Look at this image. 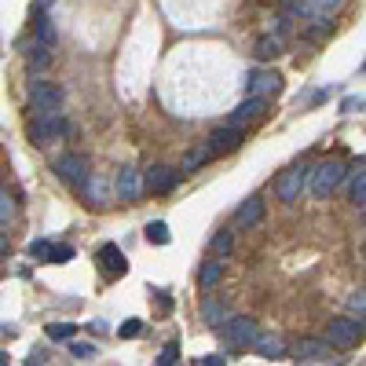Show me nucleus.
<instances>
[{
  "mask_svg": "<svg viewBox=\"0 0 366 366\" xmlns=\"http://www.w3.org/2000/svg\"><path fill=\"white\" fill-rule=\"evenodd\" d=\"M234 220H238V227H256L260 220H264V198H260V194H250V198L238 205Z\"/></svg>",
  "mask_w": 366,
  "mask_h": 366,
  "instance_id": "nucleus-14",
  "label": "nucleus"
},
{
  "mask_svg": "<svg viewBox=\"0 0 366 366\" xmlns=\"http://www.w3.org/2000/svg\"><path fill=\"white\" fill-rule=\"evenodd\" d=\"M176 180H180V173H176V168H168V165H150L147 176H143V183H147L150 191H162V194L173 191Z\"/></svg>",
  "mask_w": 366,
  "mask_h": 366,
  "instance_id": "nucleus-13",
  "label": "nucleus"
},
{
  "mask_svg": "<svg viewBox=\"0 0 366 366\" xmlns=\"http://www.w3.org/2000/svg\"><path fill=\"white\" fill-rule=\"evenodd\" d=\"M363 304H366V300H363V290L351 293V311H359V315H363Z\"/></svg>",
  "mask_w": 366,
  "mask_h": 366,
  "instance_id": "nucleus-36",
  "label": "nucleus"
},
{
  "mask_svg": "<svg viewBox=\"0 0 366 366\" xmlns=\"http://www.w3.org/2000/svg\"><path fill=\"white\" fill-rule=\"evenodd\" d=\"M341 110H345V114H356V110H363V99H345V103H341Z\"/></svg>",
  "mask_w": 366,
  "mask_h": 366,
  "instance_id": "nucleus-35",
  "label": "nucleus"
},
{
  "mask_svg": "<svg viewBox=\"0 0 366 366\" xmlns=\"http://www.w3.org/2000/svg\"><path fill=\"white\" fill-rule=\"evenodd\" d=\"M26 67L30 70H48L51 67V48L48 44H30V51H26Z\"/></svg>",
  "mask_w": 366,
  "mask_h": 366,
  "instance_id": "nucleus-17",
  "label": "nucleus"
},
{
  "mask_svg": "<svg viewBox=\"0 0 366 366\" xmlns=\"http://www.w3.org/2000/svg\"><path fill=\"white\" fill-rule=\"evenodd\" d=\"M242 128L238 125H227V128H216V132L213 136H209V143H205V150L209 154H213V158H216V154H231V150H238L242 147Z\"/></svg>",
  "mask_w": 366,
  "mask_h": 366,
  "instance_id": "nucleus-9",
  "label": "nucleus"
},
{
  "mask_svg": "<svg viewBox=\"0 0 366 366\" xmlns=\"http://www.w3.org/2000/svg\"><path fill=\"white\" fill-rule=\"evenodd\" d=\"M279 37H264V41H256V55L260 59H271V55H279Z\"/></svg>",
  "mask_w": 366,
  "mask_h": 366,
  "instance_id": "nucleus-28",
  "label": "nucleus"
},
{
  "mask_svg": "<svg viewBox=\"0 0 366 366\" xmlns=\"http://www.w3.org/2000/svg\"><path fill=\"white\" fill-rule=\"evenodd\" d=\"M253 351H256L260 359H282V356H286V351H290V348H286V345L279 341V337H271V333H256V341H253Z\"/></svg>",
  "mask_w": 366,
  "mask_h": 366,
  "instance_id": "nucleus-16",
  "label": "nucleus"
},
{
  "mask_svg": "<svg viewBox=\"0 0 366 366\" xmlns=\"http://www.w3.org/2000/svg\"><path fill=\"white\" fill-rule=\"evenodd\" d=\"M147 242H150V245H168V242H173L168 224H162V220H150V224H147Z\"/></svg>",
  "mask_w": 366,
  "mask_h": 366,
  "instance_id": "nucleus-19",
  "label": "nucleus"
},
{
  "mask_svg": "<svg viewBox=\"0 0 366 366\" xmlns=\"http://www.w3.org/2000/svg\"><path fill=\"white\" fill-rule=\"evenodd\" d=\"M304 187H308V168L304 165H290L279 180H274V194H279L286 205H293L300 194H304Z\"/></svg>",
  "mask_w": 366,
  "mask_h": 366,
  "instance_id": "nucleus-4",
  "label": "nucleus"
},
{
  "mask_svg": "<svg viewBox=\"0 0 366 366\" xmlns=\"http://www.w3.org/2000/svg\"><path fill=\"white\" fill-rule=\"evenodd\" d=\"M220 333H224L227 345H253L256 333H260V326L250 315H231L224 326H220Z\"/></svg>",
  "mask_w": 366,
  "mask_h": 366,
  "instance_id": "nucleus-7",
  "label": "nucleus"
},
{
  "mask_svg": "<svg viewBox=\"0 0 366 366\" xmlns=\"http://www.w3.org/2000/svg\"><path fill=\"white\" fill-rule=\"evenodd\" d=\"M0 366H11V363H8V351H0Z\"/></svg>",
  "mask_w": 366,
  "mask_h": 366,
  "instance_id": "nucleus-39",
  "label": "nucleus"
},
{
  "mask_svg": "<svg viewBox=\"0 0 366 366\" xmlns=\"http://www.w3.org/2000/svg\"><path fill=\"white\" fill-rule=\"evenodd\" d=\"M293 351H297V359H326L330 356V345L326 341H300Z\"/></svg>",
  "mask_w": 366,
  "mask_h": 366,
  "instance_id": "nucleus-18",
  "label": "nucleus"
},
{
  "mask_svg": "<svg viewBox=\"0 0 366 366\" xmlns=\"http://www.w3.org/2000/svg\"><path fill=\"white\" fill-rule=\"evenodd\" d=\"M77 253H73V245H48V264H70Z\"/></svg>",
  "mask_w": 366,
  "mask_h": 366,
  "instance_id": "nucleus-26",
  "label": "nucleus"
},
{
  "mask_svg": "<svg viewBox=\"0 0 366 366\" xmlns=\"http://www.w3.org/2000/svg\"><path fill=\"white\" fill-rule=\"evenodd\" d=\"M220 274H224V264H220V260H209V264H202V271H198V286H216Z\"/></svg>",
  "mask_w": 366,
  "mask_h": 366,
  "instance_id": "nucleus-21",
  "label": "nucleus"
},
{
  "mask_svg": "<svg viewBox=\"0 0 366 366\" xmlns=\"http://www.w3.org/2000/svg\"><path fill=\"white\" fill-rule=\"evenodd\" d=\"M15 213H19V205H15V198L0 187V227H8L11 220H15Z\"/></svg>",
  "mask_w": 366,
  "mask_h": 366,
  "instance_id": "nucleus-22",
  "label": "nucleus"
},
{
  "mask_svg": "<svg viewBox=\"0 0 366 366\" xmlns=\"http://www.w3.org/2000/svg\"><path fill=\"white\" fill-rule=\"evenodd\" d=\"M337 366H341V363H337Z\"/></svg>",
  "mask_w": 366,
  "mask_h": 366,
  "instance_id": "nucleus-40",
  "label": "nucleus"
},
{
  "mask_svg": "<svg viewBox=\"0 0 366 366\" xmlns=\"http://www.w3.org/2000/svg\"><path fill=\"white\" fill-rule=\"evenodd\" d=\"M209 158H213V154H209L205 147H202V150H191L187 158H183V173H194V168H198L202 162H209Z\"/></svg>",
  "mask_w": 366,
  "mask_h": 366,
  "instance_id": "nucleus-29",
  "label": "nucleus"
},
{
  "mask_svg": "<svg viewBox=\"0 0 366 366\" xmlns=\"http://www.w3.org/2000/svg\"><path fill=\"white\" fill-rule=\"evenodd\" d=\"M48 245H51V242H33V245H30V256H33V260H44V256H48Z\"/></svg>",
  "mask_w": 366,
  "mask_h": 366,
  "instance_id": "nucleus-33",
  "label": "nucleus"
},
{
  "mask_svg": "<svg viewBox=\"0 0 366 366\" xmlns=\"http://www.w3.org/2000/svg\"><path fill=\"white\" fill-rule=\"evenodd\" d=\"M245 88H250V96L268 99V96H274V92L282 88V77L274 73V70H253L250 81H245Z\"/></svg>",
  "mask_w": 366,
  "mask_h": 366,
  "instance_id": "nucleus-10",
  "label": "nucleus"
},
{
  "mask_svg": "<svg viewBox=\"0 0 366 366\" xmlns=\"http://www.w3.org/2000/svg\"><path fill=\"white\" fill-rule=\"evenodd\" d=\"M202 315L209 326H224L227 322V304H202Z\"/></svg>",
  "mask_w": 366,
  "mask_h": 366,
  "instance_id": "nucleus-25",
  "label": "nucleus"
},
{
  "mask_svg": "<svg viewBox=\"0 0 366 366\" xmlns=\"http://www.w3.org/2000/svg\"><path fill=\"white\" fill-rule=\"evenodd\" d=\"M176 359H180V345L168 341V345L162 348V356H158V366H176Z\"/></svg>",
  "mask_w": 366,
  "mask_h": 366,
  "instance_id": "nucleus-30",
  "label": "nucleus"
},
{
  "mask_svg": "<svg viewBox=\"0 0 366 366\" xmlns=\"http://www.w3.org/2000/svg\"><path fill=\"white\" fill-rule=\"evenodd\" d=\"M4 256H8V231L0 227V260H4Z\"/></svg>",
  "mask_w": 366,
  "mask_h": 366,
  "instance_id": "nucleus-38",
  "label": "nucleus"
},
{
  "mask_svg": "<svg viewBox=\"0 0 366 366\" xmlns=\"http://www.w3.org/2000/svg\"><path fill=\"white\" fill-rule=\"evenodd\" d=\"M44 333H48V341H73V337H77V326H73V322H51Z\"/></svg>",
  "mask_w": 366,
  "mask_h": 366,
  "instance_id": "nucleus-20",
  "label": "nucleus"
},
{
  "mask_svg": "<svg viewBox=\"0 0 366 366\" xmlns=\"http://www.w3.org/2000/svg\"><path fill=\"white\" fill-rule=\"evenodd\" d=\"M139 191H143V180L136 168H121L117 173V198H125V202H139Z\"/></svg>",
  "mask_w": 366,
  "mask_h": 366,
  "instance_id": "nucleus-15",
  "label": "nucleus"
},
{
  "mask_svg": "<svg viewBox=\"0 0 366 366\" xmlns=\"http://www.w3.org/2000/svg\"><path fill=\"white\" fill-rule=\"evenodd\" d=\"M70 351H73L77 359H92V356H96V345H88V341H73Z\"/></svg>",
  "mask_w": 366,
  "mask_h": 366,
  "instance_id": "nucleus-32",
  "label": "nucleus"
},
{
  "mask_svg": "<svg viewBox=\"0 0 366 366\" xmlns=\"http://www.w3.org/2000/svg\"><path fill=\"white\" fill-rule=\"evenodd\" d=\"M341 180H345V165L341 162H319L315 168H308V191L315 194V198H330Z\"/></svg>",
  "mask_w": 366,
  "mask_h": 366,
  "instance_id": "nucleus-2",
  "label": "nucleus"
},
{
  "mask_svg": "<svg viewBox=\"0 0 366 366\" xmlns=\"http://www.w3.org/2000/svg\"><path fill=\"white\" fill-rule=\"evenodd\" d=\"M359 333H363V319L356 322V319H333L330 326H326V345L330 348H356V341H359Z\"/></svg>",
  "mask_w": 366,
  "mask_h": 366,
  "instance_id": "nucleus-5",
  "label": "nucleus"
},
{
  "mask_svg": "<svg viewBox=\"0 0 366 366\" xmlns=\"http://www.w3.org/2000/svg\"><path fill=\"white\" fill-rule=\"evenodd\" d=\"M234 250V238H231V231H216L213 234V256L220 260V256H227Z\"/></svg>",
  "mask_w": 366,
  "mask_h": 366,
  "instance_id": "nucleus-27",
  "label": "nucleus"
},
{
  "mask_svg": "<svg viewBox=\"0 0 366 366\" xmlns=\"http://www.w3.org/2000/svg\"><path fill=\"white\" fill-rule=\"evenodd\" d=\"M96 260H99V268L107 271L110 279H117V274L128 271V260H125V253H121V245H114V242L103 245V250L96 253Z\"/></svg>",
  "mask_w": 366,
  "mask_h": 366,
  "instance_id": "nucleus-11",
  "label": "nucleus"
},
{
  "mask_svg": "<svg viewBox=\"0 0 366 366\" xmlns=\"http://www.w3.org/2000/svg\"><path fill=\"white\" fill-rule=\"evenodd\" d=\"M48 363V351H30V359H26V366H44Z\"/></svg>",
  "mask_w": 366,
  "mask_h": 366,
  "instance_id": "nucleus-34",
  "label": "nucleus"
},
{
  "mask_svg": "<svg viewBox=\"0 0 366 366\" xmlns=\"http://www.w3.org/2000/svg\"><path fill=\"white\" fill-rule=\"evenodd\" d=\"M55 176L62 183H70V187H85L88 176H92L88 158H85V154H67V158H59L55 162Z\"/></svg>",
  "mask_w": 366,
  "mask_h": 366,
  "instance_id": "nucleus-6",
  "label": "nucleus"
},
{
  "mask_svg": "<svg viewBox=\"0 0 366 366\" xmlns=\"http://www.w3.org/2000/svg\"><path fill=\"white\" fill-rule=\"evenodd\" d=\"M337 8H341V0H286V11H293L300 19H315V22H326Z\"/></svg>",
  "mask_w": 366,
  "mask_h": 366,
  "instance_id": "nucleus-8",
  "label": "nucleus"
},
{
  "mask_svg": "<svg viewBox=\"0 0 366 366\" xmlns=\"http://www.w3.org/2000/svg\"><path fill=\"white\" fill-rule=\"evenodd\" d=\"M264 110H268V99H260V96H250V99H242L238 107H234V114H231V125H250V121H256V117H264Z\"/></svg>",
  "mask_w": 366,
  "mask_h": 366,
  "instance_id": "nucleus-12",
  "label": "nucleus"
},
{
  "mask_svg": "<svg viewBox=\"0 0 366 366\" xmlns=\"http://www.w3.org/2000/svg\"><path fill=\"white\" fill-rule=\"evenodd\" d=\"M202 366H227V363H224V356H205Z\"/></svg>",
  "mask_w": 366,
  "mask_h": 366,
  "instance_id": "nucleus-37",
  "label": "nucleus"
},
{
  "mask_svg": "<svg viewBox=\"0 0 366 366\" xmlns=\"http://www.w3.org/2000/svg\"><path fill=\"white\" fill-rule=\"evenodd\" d=\"M351 202H356L359 209L366 205V168L359 165V173L351 176Z\"/></svg>",
  "mask_w": 366,
  "mask_h": 366,
  "instance_id": "nucleus-23",
  "label": "nucleus"
},
{
  "mask_svg": "<svg viewBox=\"0 0 366 366\" xmlns=\"http://www.w3.org/2000/svg\"><path fill=\"white\" fill-rule=\"evenodd\" d=\"M117 333H121V337H139L143 333V322L139 319H125L121 326H117Z\"/></svg>",
  "mask_w": 366,
  "mask_h": 366,
  "instance_id": "nucleus-31",
  "label": "nucleus"
},
{
  "mask_svg": "<svg viewBox=\"0 0 366 366\" xmlns=\"http://www.w3.org/2000/svg\"><path fill=\"white\" fill-rule=\"evenodd\" d=\"M33 33L41 37V44H48V48L55 44V26L48 22V15H37V22H33Z\"/></svg>",
  "mask_w": 366,
  "mask_h": 366,
  "instance_id": "nucleus-24",
  "label": "nucleus"
},
{
  "mask_svg": "<svg viewBox=\"0 0 366 366\" xmlns=\"http://www.w3.org/2000/svg\"><path fill=\"white\" fill-rule=\"evenodd\" d=\"M30 110L33 114H59L62 110V88L51 81H33L30 88Z\"/></svg>",
  "mask_w": 366,
  "mask_h": 366,
  "instance_id": "nucleus-3",
  "label": "nucleus"
},
{
  "mask_svg": "<svg viewBox=\"0 0 366 366\" xmlns=\"http://www.w3.org/2000/svg\"><path fill=\"white\" fill-rule=\"evenodd\" d=\"M67 132H70V121L62 114H37V121L30 125V143L33 147H51Z\"/></svg>",
  "mask_w": 366,
  "mask_h": 366,
  "instance_id": "nucleus-1",
  "label": "nucleus"
}]
</instances>
